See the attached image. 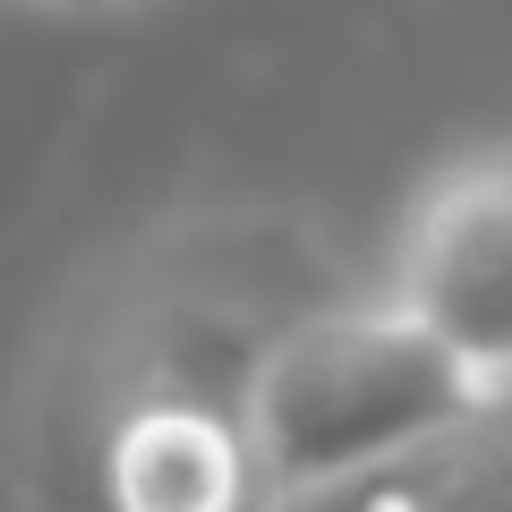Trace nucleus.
<instances>
[{"label":"nucleus","instance_id":"nucleus-1","mask_svg":"<svg viewBox=\"0 0 512 512\" xmlns=\"http://www.w3.org/2000/svg\"><path fill=\"white\" fill-rule=\"evenodd\" d=\"M359 291L350 248L308 205H180L111 239L52 299L0 402V478L77 495L86 453L137 410H231L282 325Z\"/></svg>","mask_w":512,"mask_h":512},{"label":"nucleus","instance_id":"nucleus-2","mask_svg":"<svg viewBox=\"0 0 512 512\" xmlns=\"http://www.w3.org/2000/svg\"><path fill=\"white\" fill-rule=\"evenodd\" d=\"M487 384L419 325L393 291H342L282 325L239 393V436L256 461V504H325L376 461L410 453L461 419H487Z\"/></svg>","mask_w":512,"mask_h":512},{"label":"nucleus","instance_id":"nucleus-4","mask_svg":"<svg viewBox=\"0 0 512 512\" xmlns=\"http://www.w3.org/2000/svg\"><path fill=\"white\" fill-rule=\"evenodd\" d=\"M52 9H128V0H52Z\"/></svg>","mask_w":512,"mask_h":512},{"label":"nucleus","instance_id":"nucleus-3","mask_svg":"<svg viewBox=\"0 0 512 512\" xmlns=\"http://www.w3.org/2000/svg\"><path fill=\"white\" fill-rule=\"evenodd\" d=\"M384 291L402 299L495 402H512V137L461 146L410 188Z\"/></svg>","mask_w":512,"mask_h":512}]
</instances>
